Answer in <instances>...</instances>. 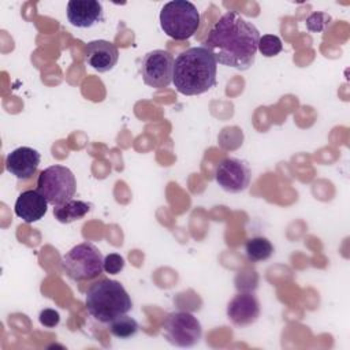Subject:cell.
<instances>
[{"label":"cell","mask_w":350,"mask_h":350,"mask_svg":"<svg viewBox=\"0 0 350 350\" xmlns=\"http://www.w3.org/2000/svg\"><path fill=\"white\" fill-rule=\"evenodd\" d=\"M260 33L257 27L235 11L219 18L202 41L217 63L241 71L250 68L256 59Z\"/></svg>","instance_id":"cell-1"},{"label":"cell","mask_w":350,"mask_h":350,"mask_svg":"<svg viewBox=\"0 0 350 350\" xmlns=\"http://www.w3.org/2000/svg\"><path fill=\"white\" fill-rule=\"evenodd\" d=\"M217 62L213 55L201 46L180 52L174 60L172 82L175 89L185 96H197L216 85Z\"/></svg>","instance_id":"cell-2"},{"label":"cell","mask_w":350,"mask_h":350,"mask_svg":"<svg viewBox=\"0 0 350 350\" xmlns=\"http://www.w3.org/2000/svg\"><path fill=\"white\" fill-rule=\"evenodd\" d=\"M86 309L100 323H109L113 319L131 310L133 302L126 288L116 280L101 279L94 282L86 291Z\"/></svg>","instance_id":"cell-3"},{"label":"cell","mask_w":350,"mask_h":350,"mask_svg":"<svg viewBox=\"0 0 350 350\" xmlns=\"http://www.w3.org/2000/svg\"><path fill=\"white\" fill-rule=\"evenodd\" d=\"M160 26L168 37L178 41L187 40L200 26V12L187 0L168 1L160 11Z\"/></svg>","instance_id":"cell-4"},{"label":"cell","mask_w":350,"mask_h":350,"mask_svg":"<svg viewBox=\"0 0 350 350\" xmlns=\"http://www.w3.org/2000/svg\"><path fill=\"white\" fill-rule=\"evenodd\" d=\"M62 267L71 280H90L103 273L104 257L96 245L82 242L63 256Z\"/></svg>","instance_id":"cell-5"},{"label":"cell","mask_w":350,"mask_h":350,"mask_svg":"<svg viewBox=\"0 0 350 350\" xmlns=\"http://www.w3.org/2000/svg\"><path fill=\"white\" fill-rule=\"evenodd\" d=\"M37 190L45 197L48 204L56 206L72 200L77 191V180L70 168L55 164L40 172Z\"/></svg>","instance_id":"cell-6"},{"label":"cell","mask_w":350,"mask_h":350,"mask_svg":"<svg viewBox=\"0 0 350 350\" xmlns=\"http://www.w3.org/2000/svg\"><path fill=\"white\" fill-rule=\"evenodd\" d=\"M165 339L176 347H193L202 335L200 320L189 312H172L167 314L163 324Z\"/></svg>","instance_id":"cell-7"},{"label":"cell","mask_w":350,"mask_h":350,"mask_svg":"<svg viewBox=\"0 0 350 350\" xmlns=\"http://www.w3.org/2000/svg\"><path fill=\"white\" fill-rule=\"evenodd\" d=\"M139 70L145 85L154 89L167 88L172 82L174 57L164 49L150 51L142 57Z\"/></svg>","instance_id":"cell-8"},{"label":"cell","mask_w":350,"mask_h":350,"mask_svg":"<svg viewBox=\"0 0 350 350\" xmlns=\"http://www.w3.org/2000/svg\"><path fill=\"white\" fill-rule=\"evenodd\" d=\"M252 172L246 161L237 157H226L215 170L216 183L227 193H241L247 189Z\"/></svg>","instance_id":"cell-9"},{"label":"cell","mask_w":350,"mask_h":350,"mask_svg":"<svg viewBox=\"0 0 350 350\" xmlns=\"http://www.w3.org/2000/svg\"><path fill=\"white\" fill-rule=\"evenodd\" d=\"M83 57L88 66L98 72L112 70L119 60V49L115 44L105 40L90 41L83 48Z\"/></svg>","instance_id":"cell-10"},{"label":"cell","mask_w":350,"mask_h":350,"mask_svg":"<svg viewBox=\"0 0 350 350\" xmlns=\"http://www.w3.org/2000/svg\"><path fill=\"white\" fill-rule=\"evenodd\" d=\"M260 302L252 293H238L227 305V317L237 327H247L257 321Z\"/></svg>","instance_id":"cell-11"},{"label":"cell","mask_w":350,"mask_h":350,"mask_svg":"<svg viewBox=\"0 0 350 350\" xmlns=\"http://www.w3.org/2000/svg\"><path fill=\"white\" fill-rule=\"evenodd\" d=\"M66 14L68 22L79 29L92 27L104 18L103 4L97 0H70Z\"/></svg>","instance_id":"cell-12"},{"label":"cell","mask_w":350,"mask_h":350,"mask_svg":"<svg viewBox=\"0 0 350 350\" xmlns=\"http://www.w3.org/2000/svg\"><path fill=\"white\" fill-rule=\"evenodd\" d=\"M40 161L38 150L30 146H19L8 153L5 170L18 179H27L37 171Z\"/></svg>","instance_id":"cell-13"},{"label":"cell","mask_w":350,"mask_h":350,"mask_svg":"<svg viewBox=\"0 0 350 350\" xmlns=\"http://www.w3.org/2000/svg\"><path fill=\"white\" fill-rule=\"evenodd\" d=\"M14 211L23 221L34 223L45 216L48 201L38 190H26L18 196Z\"/></svg>","instance_id":"cell-14"},{"label":"cell","mask_w":350,"mask_h":350,"mask_svg":"<svg viewBox=\"0 0 350 350\" xmlns=\"http://www.w3.org/2000/svg\"><path fill=\"white\" fill-rule=\"evenodd\" d=\"M90 209H92V205L85 201L68 200L64 204L56 205L53 208V216L59 223L68 224L82 219Z\"/></svg>","instance_id":"cell-15"},{"label":"cell","mask_w":350,"mask_h":350,"mask_svg":"<svg viewBox=\"0 0 350 350\" xmlns=\"http://www.w3.org/2000/svg\"><path fill=\"white\" fill-rule=\"evenodd\" d=\"M245 253L247 260L252 262L265 261L272 256L273 246L265 237H253L247 239L245 245Z\"/></svg>","instance_id":"cell-16"},{"label":"cell","mask_w":350,"mask_h":350,"mask_svg":"<svg viewBox=\"0 0 350 350\" xmlns=\"http://www.w3.org/2000/svg\"><path fill=\"white\" fill-rule=\"evenodd\" d=\"M108 328L113 336H116L119 339H129V338H133L138 332L139 325L135 321V319H133L131 316H127V313H126V314H122V316L113 319L112 321H109Z\"/></svg>","instance_id":"cell-17"},{"label":"cell","mask_w":350,"mask_h":350,"mask_svg":"<svg viewBox=\"0 0 350 350\" xmlns=\"http://www.w3.org/2000/svg\"><path fill=\"white\" fill-rule=\"evenodd\" d=\"M282 49H283L282 40L275 34H264L258 40L257 51H260V53L265 57H273L279 55Z\"/></svg>","instance_id":"cell-18"},{"label":"cell","mask_w":350,"mask_h":350,"mask_svg":"<svg viewBox=\"0 0 350 350\" xmlns=\"http://www.w3.org/2000/svg\"><path fill=\"white\" fill-rule=\"evenodd\" d=\"M306 29L313 33H321L324 31L329 23H331V16L327 12L321 11H314L306 18Z\"/></svg>","instance_id":"cell-19"},{"label":"cell","mask_w":350,"mask_h":350,"mask_svg":"<svg viewBox=\"0 0 350 350\" xmlns=\"http://www.w3.org/2000/svg\"><path fill=\"white\" fill-rule=\"evenodd\" d=\"M124 268V258L118 253H109L104 257V271L109 275H116Z\"/></svg>","instance_id":"cell-20"},{"label":"cell","mask_w":350,"mask_h":350,"mask_svg":"<svg viewBox=\"0 0 350 350\" xmlns=\"http://www.w3.org/2000/svg\"><path fill=\"white\" fill-rule=\"evenodd\" d=\"M38 320L40 323L44 325V327H48V328H53L56 327L59 323H60V314L57 310L55 309H42L38 314Z\"/></svg>","instance_id":"cell-21"}]
</instances>
